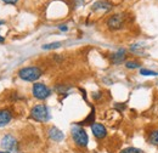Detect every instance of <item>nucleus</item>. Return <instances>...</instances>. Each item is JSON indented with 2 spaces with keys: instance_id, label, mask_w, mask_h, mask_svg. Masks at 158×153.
Masks as SVG:
<instances>
[{
  "instance_id": "nucleus-1",
  "label": "nucleus",
  "mask_w": 158,
  "mask_h": 153,
  "mask_svg": "<svg viewBox=\"0 0 158 153\" xmlns=\"http://www.w3.org/2000/svg\"><path fill=\"white\" fill-rule=\"evenodd\" d=\"M71 136L72 140L74 142V145L80 148H85L89 143V136L86 134L85 129L83 126H80L78 124H76L74 126H72L71 129Z\"/></svg>"
},
{
  "instance_id": "nucleus-2",
  "label": "nucleus",
  "mask_w": 158,
  "mask_h": 153,
  "mask_svg": "<svg viewBox=\"0 0 158 153\" xmlns=\"http://www.w3.org/2000/svg\"><path fill=\"white\" fill-rule=\"evenodd\" d=\"M17 74L24 81H37L43 76V71L38 66H28L21 68Z\"/></svg>"
},
{
  "instance_id": "nucleus-3",
  "label": "nucleus",
  "mask_w": 158,
  "mask_h": 153,
  "mask_svg": "<svg viewBox=\"0 0 158 153\" xmlns=\"http://www.w3.org/2000/svg\"><path fill=\"white\" fill-rule=\"evenodd\" d=\"M125 24H127V17L124 14H114L106 19V27L112 32L123 29Z\"/></svg>"
},
{
  "instance_id": "nucleus-4",
  "label": "nucleus",
  "mask_w": 158,
  "mask_h": 153,
  "mask_svg": "<svg viewBox=\"0 0 158 153\" xmlns=\"http://www.w3.org/2000/svg\"><path fill=\"white\" fill-rule=\"evenodd\" d=\"M31 118L39 123H46L50 119V112L48 106L45 105H35L31 110Z\"/></svg>"
},
{
  "instance_id": "nucleus-5",
  "label": "nucleus",
  "mask_w": 158,
  "mask_h": 153,
  "mask_svg": "<svg viewBox=\"0 0 158 153\" xmlns=\"http://www.w3.org/2000/svg\"><path fill=\"white\" fill-rule=\"evenodd\" d=\"M32 94L37 100L43 101L51 95V89L48 85H45L44 83H35L32 88Z\"/></svg>"
},
{
  "instance_id": "nucleus-6",
  "label": "nucleus",
  "mask_w": 158,
  "mask_h": 153,
  "mask_svg": "<svg viewBox=\"0 0 158 153\" xmlns=\"http://www.w3.org/2000/svg\"><path fill=\"white\" fill-rule=\"evenodd\" d=\"M1 147H2L5 151H9V152H17V151H19L17 140H16L11 134L5 135V136L1 139Z\"/></svg>"
},
{
  "instance_id": "nucleus-7",
  "label": "nucleus",
  "mask_w": 158,
  "mask_h": 153,
  "mask_svg": "<svg viewBox=\"0 0 158 153\" xmlns=\"http://www.w3.org/2000/svg\"><path fill=\"white\" fill-rule=\"evenodd\" d=\"M91 131H93V135L98 139V140H103L107 137V129L103 124L101 123H94L91 125Z\"/></svg>"
},
{
  "instance_id": "nucleus-8",
  "label": "nucleus",
  "mask_w": 158,
  "mask_h": 153,
  "mask_svg": "<svg viewBox=\"0 0 158 153\" xmlns=\"http://www.w3.org/2000/svg\"><path fill=\"white\" fill-rule=\"evenodd\" d=\"M48 136L50 140H52L54 142H61L64 139V134L56 126H50L48 130Z\"/></svg>"
},
{
  "instance_id": "nucleus-9",
  "label": "nucleus",
  "mask_w": 158,
  "mask_h": 153,
  "mask_svg": "<svg viewBox=\"0 0 158 153\" xmlns=\"http://www.w3.org/2000/svg\"><path fill=\"white\" fill-rule=\"evenodd\" d=\"M125 58H127V51L124 49H119L117 52H114V54H112L110 56V60H111V62L113 64H120V63H123L125 61Z\"/></svg>"
},
{
  "instance_id": "nucleus-10",
  "label": "nucleus",
  "mask_w": 158,
  "mask_h": 153,
  "mask_svg": "<svg viewBox=\"0 0 158 153\" xmlns=\"http://www.w3.org/2000/svg\"><path fill=\"white\" fill-rule=\"evenodd\" d=\"M91 9L93 11H110L112 9V4L108 2L107 0H99L93 4Z\"/></svg>"
},
{
  "instance_id": "nucleus-11",
  "label": "nucleus",
  "mask_w": 158,
  "mask_h": 153,
  "mask_svg": "<svg viewBox=\"0 0 158 153\" xmlns=\"http://www.w3.org/2000/svg\"><path fill=\"white\" fill-rule=\"evenodd\" d=\"M12 119V113L10 110H6V108H2L0 110V128L7 125Z\"/></svg>"
},
{
  "instance_id": "nucleus-12",
  "label": "nucleus",
  "mask_w": 158,
  "mask_h": 153,
  "mask_svg": "<svg viewBox=\"0 0 158 153\" xmlns=\"http://www.w3.org/2000/svg\"><path fill=\"white\" fill-rule=\"evenodd\" d=\"M147 142L155 147H158V128H153L147 134Z\"/></svg>"
},
{
  "instance_id": "nucleus-13",
  "label": "nucleus",
  "mask_w": 158,
  "mask_h": 153,
  "mask_svg": "<svg viewBox=\"0 0 158 153\" xmlns=\"http://www.w3.org/2000/svg\"><path fill=\"white\" fill-rule=\"evenodd\" d=\"M95 123V108H93L91 110V112H90V114L86 117V119H84L83 122H80V123H77L78 125L80 126H83V125H93Z\"/></svg>"
},
{
  "instance_id": "nucleus-14",
  "label": "nucleus",
  "mask_w": 158,
  "mask_h": 153,
  "mask_svg": "<svg viewBox=\"0 0 158 153\" xmlns=\"http://www.w3.org/2000/svg\"><path fill=\"white\" fill-rule=\"evenodd\" d=\"M124 66L127 69H138L141 67V63L136 60H130V61H127Z\"/></svg>"
},
{
  "instance_id": "nucleus-15",
  "label": "nucleus",
  "mask_w": 158,
  "mask_h": 153,
  "mask_svg": "<svg viewBox=\"0 0 158 153\" xmlns=\"http://www.w3.org/2000/svg\"><path fill=\"white\" fill-rule=\"evenodd\" d=\"M119 153H145V152H143V150L138 148V147H125V148H123Z\"/></svg>"
},
{
  "instance_id": "nucleus-16",
  "label": "nucleus",
  "mask_w": 158,
  "mask_h": 153,
  "mask_svg": "<svg viewBox=\"0 0 158 153\" xmlns=\"http://www.w3.org/2000/svg\"><path fill=\"white\" fill-rule=\"evenodd\" d=\"M140 74L145 76H157L158 72H155V71H151V69H147V68H141L140 69Z\"/></svg>"
},
{
  "instance_id": "nucleus-17",
  "label": "nucleus",
  "mask_w": 158,
  "mask_h": 153,
  "mask_svg": "<svg viewBox=\"0 0 158 153\" xmlns=\"http://www.w3.org/2000/svg\"><path fill=\"white\" fill-rule=\"evenodd\" d=\"M61 45H62V43L56 41V43H51V44H45V45H43V49H44V50H54V49H59Z\"/></svg>"
},
{
  "instance_id": "nucleus-18",
  "label": "nucleus",
  "mask_w": 158,
  "mask_h": 153,
  "mask_svg": "<svg viewBox=\"0 0 158 153\" xmlns=\"http://www.w3.org/2000/svg\"><path fill=\"white\" fill-rule=\"evenodd\" d=\"M130 51L134 52V54H142L143 52L141 44H134V45H131L130 46Z\"/></svg>"
},
{
  "instance_id": "nucleus-19",
  "label": "nucleus",
  "mask_w": 158,
  "mask_h": 153,
  "mask_svg": "<svg viewBox=\"0 0 158 153\" xmlns=\"http://www.w3.org/2000/svg\"><path fill=\"white\" fill-rule=\"evenodd\" d=\"M69 89V86H61V85H57L56 86V90L59 91V93H63V91H66V90H68Z\"/></svg>"
},
{
  "instance_id": "nucleus-20",
  "label": "nucleus",
  "mask_w": 158,
  "mask_h": 153,
  "mask_svg": "<svg viewBox=\"0 0 158 153\" xmlns=\"http://www.w3.org/2000/svg\"><path fill=\"white\" fill-rule=\"evenodd\" d=\"M1 1L5 4H9V5H15V4H17L19 0H1Z\"/></svg>"
},
{
  "instance_id": "nucleus-21",
  "label": "nucleus",
  "mask_w": 158,
  "mask_h": 153,
  "mask_svg": "<svg viewBox=\"0 0 158 153\" xmlns=\"http://www.w3.org/2000/svg\"><path fill=\"white\" fill-rule=\"evenodd\" d=\"M102 97V94L101 93H93V98L94 100H100Z\"/></svg>"
},
{
  "instance_id": "nucleus-22",
  "label": "nucleus",
  "mask_w": 158,
  "mask_h": 153,
  "mask_svg": "<svg viewBox=\"0 0 158 153\" xmlns=\"http://www.w3.org/2000/svg\"><path fill=\"white\" fill-rule=\"evenodd\" d=\"M59 29L62 31V32H67V31H68V27H67L66 24H61V26H59Z\"/></svg>"
},
{
  "instance_id": "nucleus-23",
  "label": "nucleus",
  "mask_w": 158,
  "mask_h": 153,
  "mask_svg": "<svg viewBox=\"0 0 158 153\" xmlns=\"http://www.w3.org/2000/svg\"><path fill=\"white\" fill-rule=\"evenodd\" d=\"M0 43H4V38L1 35H0Z\"/></svg>"
},
{
  "instance_id": "nucleus-24",
  "label": "nucleus",
  "mask_w": 158,
  "mask_h": 153,
  "mask_svg": "<svg viewBox=\"0 0 158 153\" xmlns=\"http://www.w3.org/2000/svg\"><path fill=\"white\" fill-rule=\"evenodd\" d=\"M0 153H10L9 151H0Z\"/></svg>"
}]
</instances>
